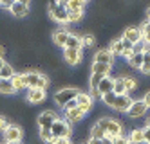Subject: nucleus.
<instances>
[{
    "mask_svg": "<svg viewBox=\"0 0 150 144\" xmlns=\"http://www.w3.org/2000/svg\"><path fill=\"white\" fill-rule=\"evenodd\" d=\"M76 108H78V103H76V99H74V101H71L69 105L63 106V114H65V112H71V110H76Z\"/></svg>",
    "mask_w": 150,
    "mask_h": 144,
    "instance_id": "obj_38",
    "label": "nucleus"
},
{
    "mask_svg": "<svg viewBox=\"0 0 150 144\" xmlns=\"http://www.w3.org/2000/svg\"><path fill=\"white\" fill-rule=\"evenodd\" d=\"M0 144H6V142H0Z\"/></svg>",
    "mask_w": 150,
    "mask_h": 144,
    "instance_id": "obj_54",
    "label": "nucleus"
},
{
    "mask_svg": "<svg viewBox=\"0 0 150 144\" xmlns=\"http://www.w3.org/2000/svg\"><path fill=\"white\" fill-rule=\"evenodd\" d=\"M51 133H52V137L54 139H63V137H71V133H72V128H71V124L67 123L65 119H58L54 124H52V128H51Z\"/></svg>",
    "mask_w": 150,
    "mask_h": 144,
    "instance_id": "obj_5",
    "label": "nucleus"
},
{
    "mask_svg": "<svg viewBox=\"0 0 150 144\" xmlns=\"http://www.w3.org/2000/svg\"><path fill=\"white\" fill-rule=\"evenodd\" d=\"M139 31H141V36H143V43L145 45H150V20H143V24L139 25Z\"/></svg>",
    "mask_w": 150,
    "mask_h": 144,
    "instance_id": "obj_23",
    "label": "nucleus"
},
{
    "mask_svg": "<svg viewBox=\"0 0 150 144\" xmlns=\"http://www.w3.org/2000/svg\"><path fill=\"white\" fill-rule=\"evenodd\" d=\"M110 139V137H109ZM112 140V144H128V139L123 135V137H117V139H110Z\"/></svg>",
    "mask_w": 150,
    "mask_h": 144,
    "instance_id": "obj_40",
    "label": "nucleus"
},
{
    "mask_svg": "<svg viewBox=\"0 0 150 144\" xmlns=\"http://www.w3.org/2000/svg\"><path fill=\"white\" fill-rule=\"evenodd\" d=\"M143 133H145V144H150V128H143Z\"/></svg>",
    "mask_w": 150,
    "mask_h": 144,
    "instance_id": "obj_43",
    "label": "nucleus"
},
{
    "mask_svg": "<svg viewBox=\"0 0 150 144\" xmlns=\"http://www.w3.org/2000/svg\"><path fill=\"white\" fill-rule=\"evenodd\" d=\"M143 144H145V142H143Z\"/></svg>",
    "mask_w": 150,
    "mask_h": 144,
    "instance_id": "obj_55",
    "label": "nucleus"
},
{
    "mask_svg": "<svg viewBox=\"0 0 150 144\" xmlns=\"http://www.w3.org/2000/svg\"><path fill=\"white\" fill-rule=\"evenodd\" d=\"M87 144H103V140H100V139H94V137H91Z\"/></svg>",
    "mask_w": 150,
    "mask_h": 144,
    "instance_id": "obj_46",
    "label": "nucleus"
},
{
    "mask_svg": "<svg viewBox=\"0 0 150 144\" xmlns=\"http://www.w3.org/2000/svg\"><path fill=\"white\" fill-rule=\"evenodd\" d=\"M6 144H22V142H6Z\"/></svg>",
    "mask_w": 150,
    "mask_h": 144,
    "instance_id": "obj_52",
    "label": "nucleus"
},
{
    "mask_svg": "<svg viewBox=\"0 0 150 144\" xmlns=\"http://www.w3.org/2000/svg\"><path fill=\"white\" fill-rule=\"evenodd\" d=\"M11 81H13V86H15V90H16V92L27 90V86H25V81H24V76H22V74H15V76L11 77Z\"/></svg>",
    "mask_w": 150,
    "mask_h": 144,
    "instance_id": "obj_25",
    "label": "nucleus"
},
{
    "mask_svg": "<svg viewBox=\"0 0 150 144\" xmlns=\"http://www.w3.org/2000/svg\"><path fill=\"white\" fill-rule=\"evenodd\" d=\"M116 97H117V96H116L114 92H110V94L101 96V101H103L107 106H110V108H112V106H114V103H116Z\"/></svg>",
    "mask_w": 150,
    "mask_h": 144,
    "instance_id": "obj_35",
    "label": "nucleus"
},
{
    "mask_svg": "<svg viewBox=\"0 0 150 144\" xmlns=\"http://www.w3.org/2000/svg\"><path fill=\"white\" fill-rule=\"evenodd\" d=\"M22 128L20 126H16V124H9L7 126V130L4 131V139H6V142H20L22 140Z\"/></svg>",
    "mask_w": 150,
    "mask_h": 144,
    "instance_id": "obj_10",
    "label": "nucleus"
},
{
    "mask_svg": "<svg viewBox=\"0 0 150 144\" xmlns=\"http://www.w3.org/2000/svg\"><path fill=\"white\" fill-rule=\"evenodd\" d=\"M94 63H105V65H112L114 63V56L109 49H101L94 54Z\"/></svg>",
    "mask_w": 150,
    "mask_h": 144,
    "instance_id": "obj_15",
    "label": "nucleus"
},
{
    "mask_svg": "<svg viewBox=\"0 0 150 144\" xmlns=\"http://www.w3.org/2000/svg\"><path fill=\"white\" fill-rule=\"evenodd\" d=\"M27 13H29V4L27 2H24V0H16V2H13V6H11V15L13 16L24 18V16H27Z\"/></svg>",
    "mask_w": 150,
    "mask_h": 144,
    "instance_id": "obj_12",
    "label": "nucleus"
},
{
    "mask_svg": "<svg viewBox=\"0 0 150 144\" xmlns=\"http://www.w3.org/2000/svg\"><path fill=\"white\" fill-rule=\"evenodd\" d=\"M27 103L31 105H38L45 99V90H27Z\"/></svg>",
    "mask_w": 150,
    "mask_h": 144,
    "instance_id": "obj_17",
    "label": "nucleus"
},
{
    "mask_svg": "<svg viewBox=\"0 0 150 144\" xmlns=\"http://www.w3.org/2000/svg\"><path fill=\"white\" fill-rule=\"evenodd\" d=\"M123 79H125V88H127V94H128V92H132V90H136L137 81L134 79V77H123Z\"/></svg>",
    "mask_w": 150,
    "mask_h": 144,
    "instance_id": "obj_36",
    "label": "nucleus"
},
{
    "mask_svg": "<svg viewBox=\"0 0 150 144\" xmlns=\"http://www.w3.org/2000/svg\"><path fill=\"white\" fill-rule=\"evenodd\" d=\"M54 144H72V140H71V137H63V139H56Z\"/></svg>",
    "mask_w": 150,
    "mask_h": 144,
    "instance_id": "obj_42",
    "label": "nucleus"
},
{
    "mask_svg": "<svg viewBox=\"0 0 150 144\" xmlns=\"http://www.w3.org/2000/svg\"><path fill=\"white\" fill-rule=\"evenodd\" d=\"M91 137H94V139H100V140H103L105 137H107V133L98 126V124H94L92 126V130H91Z\"/></svg>",
    "mask_w": 150,
    "mask_h": 144,
    "instance_id": "obj_32",
    "label": "nucleus"
},
{
    "mask_svg": "<svg viewBox=\"0 0 150 144\" xmlns=\"http://www.w3.org/2000/svg\"><path fill=\"white\" fill-rule=\"evenodd\" d=\"M15 92H16V90H15L11 79H4V77H0V94L11 96V94H15Z\"/></svg>",
    "mask_w": 150,
    "mask_h": 144,
    "instance_id": "obj_20",
    "label": "nucleus"
},
{
    "mask_svg": "<svg viewBox=\"0 0 150 144\" xmlns=\"http://www.w3.org/2000/svg\"><path fill=\"white\" fill-rule=\"evenodd\" d=\"M47 13L49 18H52L58 24H69V9H67V2L60 0V2H49L47 6Z\"/></svg>",
    "mask_w": 150,
    "mask_h": 144,
    "instance_id": "obj_2",
    "label": "nucleus"
},
{
    "mask_svg": "<svg viewBox=\"0 0 150 144\" xmlns=\"http://www.w3.org/2000/svg\"><path fill=\"white\" fill-rule=\"evenodd\" d=\"M143 103L146 105V108H150V90H148V92L143 96Z\"/></svg>",
    "mask_w": 150,
    "mask_h": 144,
    "instance_id": "obj_44",
    "label": "nucleus"
},
{
    "mask_svg": "<svg viewBox=\"0 0 150 144\" xmlns=\"http://www.w3.org/2000/svg\"><path fill=\"white\" fill-rule=\"evenodd\" d=\"M58 119H60V117H58L56 112H52V110H45V112H42V114L38 115V126H40V128L51 130L52 124H54Z\"/></svg>",
    "mask_w": 150,
    "mask_h": 144,
    "instance_id": "obj_6",
    "label": "nucleus"
},
{
    "mask_svg": "<svg viewBox=\"0 0 150 144\" xmlns=\"http://www.w3.org/2000/svg\"><path fill=\"white\" fill-rule=\"evenodd\" d=\"M134 54H136V52H134V49H123V54H121V56L128 61V60H130V58L134 56Z\"/></svg>",
    "mask_w": 150,
    "mask_h": 144,
    "instance_id": "obj_39",
    "label": "nucleus"
},
{
    "mask_svg": "<svg viewBox=\"0 0 150 144\" xmlns=\"http://www.w3.org/2000/svg\"><path fill=\"white\" fill-rule=\"evenodd\" d=\"M76 103H78V108L81 110L83 114H87L92 110V105H94V99L89 92H80L78 97H76Z\"/></svg>",
    "mask_w": 150,
    "mask_h": 144,
    "instance_id": "obj_8",
    "label": "nucleus"
},
{
    "mask_svg": "<svg viewBox=\"0 0 150 144\" xmlns=\"http://www.w3.org/2000/svg\"><path fill=\"white\" fill-rule=\"evenodd\" d=\"M81 47H83V43H81V36L69 34L67 43H65V49H76V51H81Z\"/></svg>",
    "mask_w": 150,
    "mask_h": 144,
    "instance_id": "obj_22",
    "label": "nucleus"
},
{
    "mask_svg": "<svg viewBox=\"0 0 150 144\" xmlns=\"http://www.w3.org/2000/svg\"><path fill=\"white\" fill-rule=\"evenodd\" d=\"M103 144H112V140H110L109 137H105V139H103Z\"/></svg>",
    "mask_w": 150,
    "mask_h": 144,
    "instance_id": "obj_48",
    "label": "nucleus"
},
{
    "mask_svg": "<svg viewBox=\"0 0 150 144\" xmlns=\"http://www.w3.org/2000/svg\"><path fill=\"white\" fill-rule=\"evenodd\" d=\"M22 76H24L25 86L29 90H45L47 85H49V77L45 74L38 72V70H27Z\"/></svg>",
    "mask_w": 150,
    "mask_h": 144,
    "instance_id": "obj_1",
    "label": "nucleus"
},
{
    "mask_svg": "<svg viewBox=\"0 0 150 144\" xmlns=\"http://www.w3.org/2000/svg\"><path fill=\"white\" fill-rule=\"evenodd\" d=\"M127 63H128V67L141 70V67H143V52H136V54H134V56L128 60Z\"/></svg>",
    "mask_w": 150,
    "mask_h": 144,
    "instance_id": "obj_24",
    "label": "nucleus"
},
{
    "mask_svg": "<svg viewBox=\"0 0 150 144\" xmlns=\"http://www.w3.org/2000/svg\"><path fill=\"white\" fill-rule=\"evenodd\" d=\"M114 94L116 96H125L127 94L125 79H123V77H116V79H114Z\"/></svg>",
    "mask_w": 150,
    "mask_h": 144,
    "instance_id": "obj_27",
    "label": "nucleus"
},
{
    "mask_svg": "<svg viewBox=\"0 0 150 144\" xmlns=\"http://www.w3.org/2000/svg\"><path fill=\"white\" fill-rule=\"evenodd\" d=\"M145 128H150V117L146 119V124H145Z\"/></svg>",
    "mask_w": 150,
    "mask_h": 144,
    "instance_id": "obj_50",
    "label": "nucleus"
},
{
    "mask_svg": "<svg viewBox=\"0 0 150 144\" xmlns=\"http://www.w3.org/2000/svg\"><path fill=\"white\" fill-rule=\"evenodd\" d=\"M69 34L71 32L69 31H65V29H56L54 32H52V41H54V45L56 47H63L65 49V43H67V38H69Z\"/></svg>",
    "mask_w": 150,
    "mask_h": 144,
    "instance_id": "obj_13",
    "label": "nucleus"
},
{
    "mask_svg": "<svg viewBox=\"0 0 150 144\" xmlns=\"http://www.w3.org/2000/svg\"><path fill=\"white\" fill-rule=\"evenodd\" d=\"M83 18V11H69V24H78Z\"/></svg>",
    "mask_w": 150,
    "mask_h": 144,
    "instance_id": "obj_34",
    "label": "nucleus"
},
{
    "mask_svg": "<svg viewBox=\"0 0 150 144\" xmlns=\"http://www.w3.org/2000/svg\"><path fill=\"white\" fill-rule=\"evenodd\" d=\"M7 126H9V123H7V119H6V117H2V115H0V133H2V135H4V131L7 130Z\"/></svg>",
    "mask_w": 150,
    "mask_h": 144,
    "instance_id": "obj_37",
    "label": "nucleus"
},
{
    "mask_svg": "<svg viewBox=\"0 0 150 144\" xmlns=\"http://www.w3.org/2000/svg\"><path fill=\"white\" fill-rule=\"evenodd\" d=\"M109 51L112 52V56H121L123 54V41H121V38L120 40H112Z\"/></svg>",
    "mask_w": 150,
    "mask_h": 144,
    "instance_id": "obj_26",
    "label": "nucleus"
},
{
    "mask_svg": "<svg viewBox=\"0 0 150 144\" xmlns=\"http://www.w3.org/2000/svg\"><path fill=\"white\" fill-rule=\"evenodd\" d=\"M132 103H134V99L128 96V94H125V96H117V97H116V103H114V106H112V108L116 110V112L127 114L128 110H130Z\"/></svg>",
    "mask_w": 150,
    "mask_h": 144,
    "instance_id": "obj_7",
    "label": "nucleus"
},
{
    "mask_svg": "<svg viewBox=\"0 0 150 144\" xmlns=\"http://www.w3.org/2000/svg\"><path fill=\"white\" fill-rule=\"evenodd\" d=\"M98 92H100V96H105V94L114 92V77H112V76H105L103 79L100 81Z\"/></svg>",
    "mask_w": 150,
    "mask_h": 144,
    "instance_id": "obj_16",
    "label": "nucleus"
},
{
    "mask_svg": "<svg viewBox=\"0 0 150 144\" xmlns=\"http://www.w3.org/2000/svg\"><path fill=\"white\" fill-rule=\"evenodd\" d=\"M96 124H98V126L105 131L107 137H110V139L123 137V126H121V123H117L116 119H110V117H101Z\"/></svg>",
    "mask_w": 150,
    "mask_h": 144,
    "instance_id": "obj_3",
    "label": "nucleus"
},
{
    "mask_svg": "<svg viewBox=\"0 0 150 144\" xmlns=\"http://www.w3.org/2000/svg\"><path fill=\"white\" fill-rule=\"evenodd\" d=\"M83 117H85V114L81 112L80 108L71 110V112H65V114H63V119H65L69 124H72V123H80V121H81Z\"/></svg>",
    "mask_w": 150,
    "mask_h": 144,
    "instance_id": "obj_18",
    "label": "nucleus"
},
{
    "mask_svg": "<svg viewBox=\"0 0 150 144\" xmlns=\"http://www.w3.org/2000/svg\"><path fill=\"white\" fill-rule=\"evenodd\" d=\"M121 38L128 40L134 47L139 45V43L143 41V36H141V31H139V27H127V29L123 31V36H121Z\"/></svg>",
    "mask_w": 150,
    "mask_h": 144,
    "instance_id": "obj_9",
    "label": "nucleus"
},
{
    "mask_svg": "<svg viewBox=\"0 0 150 144\" xmlns=\"http://www.w3.org/2000/svg\"><path fill=\"white\" fill-rule=\"evenodd\" d=\"M6 63H7V61H4V60H0V70H2V67H4Z\"/></svg>",
    "mask_w": 150,
    "mask_h": 144,
    "instance_id": "obj_49",
    "label": "nucleus"
},
{
    "mask_svg": "<svg viewBox=\"0 0 150 144\" xmlns=\"http://www.w3.org/2000/svg\"><path fill=\"white\" fill-rule=\"evenodd\" d=\"M92 74H100V76H109L112 72V65H105V63H94L92 61V67H91Z\"/></svg>",
    "mask_w": 150,
    "mask_h": 144,
    "instance_id": "obj_19",
    "label": "nucleus"
},
{
    "mask_svg": "<svg viewBox=\"0 0 150 144\" xmlns=\"http://www.w3.org/2000/svg\"><path fill=\"white\" fill-rule=\"evenodd\" d=\"M81 43H83L85 49H91V47L96 45V38L92 34H85V36H81Z\"/></svg>",
    "mask_w": 150,
    "mask_h": 144,
    "instance_id": "obj_33",
    "label": "nucleus"
},
{
    "mask_svg": "<svg viewBox=\"0 0 150 144\" xmlns=\"http://www.w3.org/2000/svg\"><path fill=\"white\" fill-rule=\"evenodd\" d=\"M128 144H134V142H128Z\"/></svg>",
    "mask_w": 150,
    "mask_h": 144,
    "instance_id": "obj_53",
    "label": "nucleus"
},
{
    "mask_svg": "<svg viewBox=\"0 0 150 144\" xmlns=\"http://www.w3.org/2000/svg\"><path fill=\"white\" fill-rule=\"evenodd\" d=\"M146 105L143 103V99H139V101H134L132 103V106H130V110L127 112V115L130 117V119H137V117H143L145 114H146Z\"/></svg>",
    "mask_w": 150,
    "mask_h": 144,
    "instance_id": "obj_11",
    "label": "nucleus"
},
{
    "mask_svg": "<svg viewBox=\"0 0 150 144\" xmlns=\"http://www.w3.org/2000/svg\"><path fill=\"white\" fill-rule=\"evenodd\" d=\"M0 60H4V47L0 45Z\"/></svg>",
    "mask_w": 150,
    "mask_h": 144,
    "instance_id": "obj_47",
    "label": "nucleus"
},
{
    "mask_svg": "<svg viewBox=\"0 0 150 144\" xmlns=\"http://www.w3.org/2000/svg\"><path fill=\"white\" fill-rule=\"evenodd\" d=\"M141 72L145 76H150V49H146L143 52V67H141Z\"/></svg>",
    "mask_w": 150,
    "mask_h": 144,
    "instance_id": "obj_28",
    "label": "nucleus"
},
{
    "mask_svg": "<svg viewBox=\"0 0 150 144\" xmlns=\"http://www.w3.org/2000/svg\"><path fill=\"white\" fill-rule=\"evenodd\" d=\"M128 142H134V144H143L145 142V133H143V128H134L128 135Z\"/></svg>",
    "mask_w": 150,
    "mask_h": 144,
    "instance_id": "obj_21",
    "label": "nucleus"
},
{
    "mask_svg": "<svg viewBox=\"0 0 150 144\" xmlns=\"http://www.w3.org/2000/svg\"><path fill=\"white\" fill-rule=\"evenodd\" d=\"M11 6H13V2H11V0H6V2H0V7H2V9H7V11H11Z\"/></svg>",
    "mask_w": 150,
    "mask_h": 144,
    "instance_id": "obj_41",
    "label": "nucleus"
},
{
    "mask_svg": "<svg viewBox=\"0 0 150 144\" xmlns=\"http://www.w3.org/2000/svg\"><path fill=\"white\" fill-rule=\"evenodd\" d=\"M15 74H16V72H15V69H13L9 63H6L4 67H2V70H0V77H4V79H11Z\"/></svg>",
    "mask_w": 150,
    "mask_h": 144,
    "instance_id": "obj_30",
    "label": "nucleus"
},
{
    "mask_svg": "<svg viewBox=\"0 0 150 144\" xmlns=\"http://www.w3.org/2000/svg\"><path fill=\"white\" fill-rule=\"evenodd\" d=\"M67 9L69 11H83L85 2L83 0H71V2H67Z\"/></svg>",
    "mask_w": 150,
    "mask_h": 144,
    "instance_id": "obj_31",
    "label": "nucleus"
},
{
    "mask_svg": "<svg viewBox=\"0 0 150 144\" xmlns=\"http://www.w3.org/2000/svg\"><path fill=\"white\" fill-rule=\"evenodd\" d=\"M63 60L69 65H78L81 61V51L76 49H63Z\"/></svg>",
    "mask_w": 150,
    "mask_h": 144,
    "instance_id": "obj_14",
    "label": "nucleus"
},
{
    "mask_svg": "<svg viewBox=\"0 0 150 144\" xmlns=\"http://www.w3.org/2000/svg\"><path fill=\"white\" fill-rule=\"evenodd\" d=\"M78 90L76 88H71V86H67V88H62V90H58L56 94H54V103L60 106V108H63L65 105H69L71 101H74V99L78 97Z\"/></svg>",
    "mask_w": 150,
    "mask_h": 144,
    "instance_id": "obj_4",
    "label": "nucleus"
},
{
    "mask_svg": "<svg viewBox=\"0 0 150 144\" xmlns=\"http://www.w3.org/2000/svg\"><path fill=\"white\" fill-rule=\"evenodd\" d=\"M40 139L44 142H47V144H54L56 142V139L51 133V130H47V128H40Z\"/></svg>",
    "mask_w": 150,
    "mask_h": 144,
    "instance_id": "obj_29",
    "label": "nucleus"
},
{
    "mask_svg": "<svg viewBox=\"0 0 150 144\" xmlns=\"http://www.w3.org/2000/svg\"><path fill=\"white\" fill-rule=\"evenodd\" d=\"M121 41H123V49H134V45L128 40H125V38H121Z\"/></svg>",
    "mask_w": 150,
    "mask_h": 144,
    "instance_id": "obj_45",
    "label": "nucleus"
},
{
    "mask_svg": "<svg viewBox=\"0 0 150 144\" xmlns=\"http://www.w3.org/2000/svg\"><path fill=\"white\" fill-rule=\"evenodd\" d=\"M146 20H150V7L146 9Z\"/></svg>",
    "mask_w": 150,
    "mask_h": 144,
    "instance_id": "obj_51",
    "label": "nucleus"
}]
</instances>
